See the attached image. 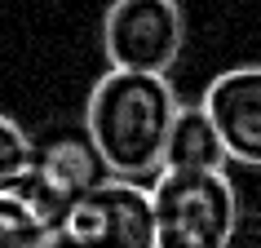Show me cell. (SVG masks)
I'll return each instance as SVG.
<instances>
[{
    "label": "cell",
    "mask_w": 261,
    "mask_h": 248,
    "mask_svg": "<svg viewBox=\"0 0 261 248\" xmlns=\"http://www.w3.org/2000/svg\"><path fill=\"white\" fill-rule=\"evenodd\" d=\"M181 97L168 76L155 71H120L111 67L89 89L84 133L97 146L111 178L151 182L164 168V142L177 120Z\"/></svg>",
    "instance_id": "1"
},
{
    "label": "cell",
    "mask_w": 261,
    "mask_h": 248,
    "mask_svg": "<svg viewBox=\"0 0 261 248\" xmlns=\"http://www.w3.org/2000/svg\"><path fill=\"white\" fill-rule=\"evenodd\" d=\"M155 248H221L239 217V191L226 168H160L151 182Z\"/></svg>",
    "instance_id": "2"
},
{
    "label": "cell",
    "mask_w": 261,
    "mask_h": 248,
    "mask_svg": "<svg viewBox=\"0 0 261 248\" xmlns=\"http://www.w3.org/2000/svg\"><path fill=\"white\" fill-rule=\"evenodd\" d=\"M54 239L67 248H155L151 186L107 178L54 217Z\"/></svg>",
    "instance_id": "3"
},
{
    "label": "cell",
    "mask_w": 261,
    "mask_h": 248,
    "mask_svg": "<svg viewBox=\"0 0 261 248\" xmlns=\"http://www.w3.org/2000/svg\"><path fill=\"white\" fill-rule=\"evenodd\" d=\"M102 49L120 71H155L168 67L186 49V14L181 0H111L102 18Z\"/></svg>",
    "instance_id": "4"
},
{
    "label": "cell",
    "mask_w": 261,
    "mask_h": 248,
    "mask_svg": "<svg viewBox=\"0 0 261 248\" xmlns=\"http://www.w3.org/2000/svg\"><path fill=\"white\" fill-rule=\"evenodd\" d=\"M107 164L97 146L89 142V133H58V138L40 142L31 151L27 173L9 186L14 195H22L27 204H36L44 217L54 221L71 200H80L84 191H93L97 182H107Z\"/></svg>",
    "instance_id": "5"
},
{
    "label": "cell",
    "mask_w": 261,
    "mask_h": 248,
    "mask_svg": "<svg viewBox=\"0 0 261 248\" xmlns=\"http://www.w3.org/2000/svg\"><path fill=\"white\" fill-rule=\"evenodd\" d=\"M199 107L217 124L234 164L261 168V67H230L208 80Z\"/></svg>",
    "instance_id": "6"
},
{
    "label": "cell",
    "mask_w": 261,
    "mask_h": 248,
    "mask_svg": "<svg viewBox=\"0 0 261 248\" xmlns=\"http://www.w3.org/2000/svg\"><path fill=\"white\" fill-rule=\"evenodd\" d=\"M230 155H226V142H221L217 124L208 120L204 107H177V120L168 129L164 142V168H226Z\"/></svg>",
    "instance_id": "7"
},
{
    "label": "cell",
    "mask_w": 261,
    "mask_h": 248,
    "mask_svg": "<svg viewBox=\"0 0 261 248\" xmlns=\"http://www.w3.org/2000/svg\"><path fill=\"white\" fill-rule=\"evenodd\" d=\"M54 244V221L22 195L0 191V248H49Z\"/></svg>",
    "instance_id": "8"
},
{
    "label": "cell",
    "mask_w": 261,
    "mask_h": 248,
    "mask_svg": "<svg viewBox=\"0 0 261 248\" xmlns=\"http://www.w3.org/2000/svg\"><path fill=\"white\" fill-rule=\"evenodd\" d=\"M31 151H36V142L27 138V129L9 115H0V191H9L31 164Z\"/></svg>",
    "instance_id": "9"
},
{
    "label": "cell",
    "mask_w": 261,
    "mask_h": 248,
    "mask_svg": "<svg viewBox=\"0 0 261 248\" xmlns=\"http://www.w3.org/2000/svg\"><path fill=\"white\" fill-rule=\"evenodd\" d=\"M221 248H261V213H244L239 208V217H234Z\"/></svg>",
    "instance_id": "10"
},
{
    "label": "cell",
    "mask_w": 261,
    "mask_h": 248,
    "mask_svg": "<svg viewBox=\"0 0 261 248\" xmlns=\"http://www.w3.org/2000/svg\"><path fill=\"white\" fill-rule=\"evenodd\" d=\"M49 248H67V244H58V239H54V244H49Z\"/></svg>",
    "instance_id": "11"
}]
</instances>
